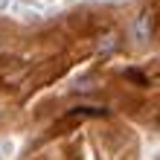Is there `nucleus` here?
<instances>
[{"mask_svg": "<svg viewBox=\"0 0 160 160\" xmlns=\"http://www.w3.org/2000/svg\"><path fill=\"white\" fill-rule=\"evenodd\" d=\"M108 108H76L70 111V119H88V117H105Z\"/></svg>", "mask_w": 160, "mask_h": 160, "instance_id": "nucleus-2", "label": "nucleus"}, {"mask_svg": "<svg viewBox=\"0 0 160 160\" xmlns=\"http://www.w3.org/2000/svg\"><path fill=\"white\" fill-rule=\"evenodd\" d=\"M152 29H154L152 15H148V12H140L137 21H134V35H137L140 41H148V38H152Z\"/></svg>", "mask_w": 160, "mask_h": 160, "instance_id": "nucleus-1", "label": "nucleus"}, {"mask_svg": "<svg viewBox=\"0 0 160 160\" xmlns=\"http://www.w3.org/2000/svg\"><path fill=\"white\" fill-rule=\"evenodd\" d=\"M114 47H117V35H108V38H105V44H99V50H102V52H111Z\"/></svg>", "mask_w": 160, "mask_h": 160, "instance_id": "nucleus-4", "label": "nucleus"}, {"mask_svg": "<svg viewBox=\"0 0 160 160\" xmlns=\"http://www.w3.org/2000/svg\"><path fill=\"white\" fill-rule=\"evenodd\" d=\"M122 76H125L131 84H137V88H148V76H146L143 70H134V67H128L125 73H122Z\"/></svg>", "mask_w": 160, "mask_h": 160, "instance_id": "nucleus-3", "label": "nucleus"}]
</instances>
